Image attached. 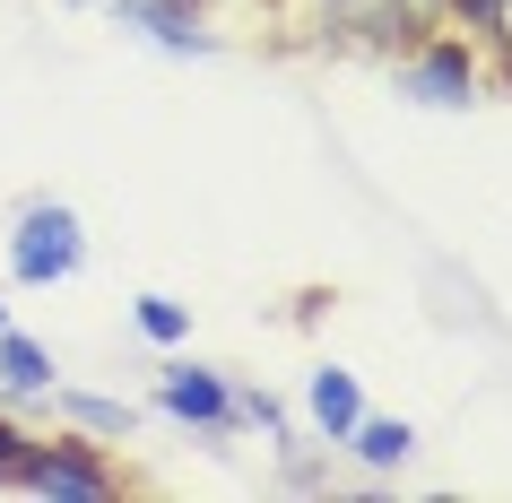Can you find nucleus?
Returning <instances> with one entry per match:
<instances>
[{
  "instance_id": "1",
  "label": "nucleus",
  "mask_w": 512,
  "mask_h": 503,
  "mask_svg": "<svg viewBox=\"0 0 512 503\" xmlns=\"http://www.w3.org/2000/svg\"><path fill=\"white\" fill-rule=\"evenodd\" d=\"M79 261H87L79 209H61V200L18 209V235H9V278L18 287H61V278H79Z\"/></svg>"
},
{
  "instance_id": "2",
  "label": "nucleus",
  "mask_w": 512,
  "mask_h": 503,
  "mask_svg": "<svg viewBox=\"0 0 512 503\" xmlns=\"http://www.w3.org/2000/svg\"><path fill=\"white\" fill-rule=\"evenodd\" d=\"M18 486H27V495H53V503H105L113 495V469H96L79 443H27Z\"/></svg>"
},
{
  "instance_id": "3",
  "label": "nucleus",
  "mask_w": 512,
  "mask_h": 503,
  "mask_svg": "<svg viewBox=\"0 0 512 503\" xmlns=\"http://www.w3.org/2000/svg\"><path fill=\"white\" fill-rule=\"evenodd\" d=\"M157 408H165V417H183V425H200V434H226V425H235V382L209 373V365H165Z\"/></svg>"
},
{
  "instance_id": "4",
  "label": "nucleus",
  "mask_w": 512,
  "mask_h": 503,
  "mask_svg": "<svg viewBox=\"0 0 512 503\" xmlns=\"http://www.w3.org/2000/svg\"><path fill=\"white\" fill-rule=\"evenodd\" d=\"M113 18L139 27L157 53H174V61H200V53H209V35H200V18H191L183 0H113Z\"/></svg>"
},
{
  "instance_id": "5",
  "label": "nucleus",
  "mask_w": 512,
  "mask_h": 503,
  "mask_svg": "<svg viewBox=\"0 0 512 503\" xmlns=\"http://www.w3.org/2000/svg\"><path fill=\"white\" fill-rule=\"evenodd\" d=\"M400 96H417V105H434V113H460V105H478V70L460 53H426V61L400 70Z\"/></svg>"
},
{
  "instance_id": "6",
  "label": "nucleus",
  "mask_w": 512,
  "mask_h": 503,
  "mask_svg": "<svg viewBox=\"0 0 512 503\" xmlns=\"http://www.w3.org/2000/svg\"><path fill=\"white\" fill-rule=\"evenodd\" d=\"M304 408H313V425H322V443H348V425L365 417V391H356V373L322 365L313 382H304Z\"/></svg>"
},
{
  "instance_id": "7",
  "label": "nucleus",
  "mask_w": 512,
  "mask_h": 503,
  "mask_svg": "<svg viewBox=\"0 0 512 503\" xmlns=\"http://www.w3.org/2000/svg\"><path fill=\"white\" fill-rule=\"evenodd\" d=\"M53 356H44V347L27 339V330H9V321H0V391L9 399H53Z\"/></svg>"
},
{
  "instance_id": "8",
  "label": "nucleus",
  "mask_w": 512,
  "mask_h": 503,
  "mask_svg": "<svg viewBox=\"0 0 512 503\" xmlns=\"http://www.w3.org/2000/svg\"><path fill=\"white\" fill-rule=\"evenodd\" d=\"M53 408L70 425H87V434H105V443H131V434H139V408H131V399H105V391H61V382H53Z\"/></svg>"
},
{
  "instance_id": "9",
  "label": "nucleus",
  "mask_w": 512,
  "mask_h": 503,
  "mask_svg": "<svg viewBox=\"0 0 512 503\" xmlns=\"http://www.w3.org/2000/svg\"><path fill=\"white\" fill-rule=\"evenodd\" d=\"M348 451L365 460V469H408L417 425H408V417H356V425H348Z\"/></svg>"
},
{
  "instance_id": "10",
  "label": "nucleus",
  "mask_w": 512,
  "mask_h": 503,
  "mask_svg": "<svg viewBox=\"0 0 512 503\" xmlns=\"http://www.w3.org/2000/svg\"><path fill=\"white\" fill-rule=\"evenodd\" d=\"M131 321H139V339H157V347H183L191 339V304H174V295H139Z\"/></svg>"
},
{
  "instance_id": "11",
  "label": "nucleus",
  "mask_w": 512,
  "mask_h": 503,
  "mask_svg": "<svg viewBox=\"0 0 512 503\" xmlns=\"http://www.w3.org/2000/svg\"><path fill=\"white\" fill-rule=\"evenodd\" d=\"M18 460H27V434H18V425H0V486H18Z\"/></svg>"
},
{
  "instance_id": "12",
  "label": "nucleus",
  "mask_w": 512,
  "mask_h": 503,
  "mask_svg": "<svg viewBox=\"0 0 512 503\" xmlns=\"http://www.w3.org/2000/svg\"><path fill=\"white\" fill-rule=\"evenodd\" d=\"M0 321H9V313H0Z\"/></svg>"
}]
</instances>
